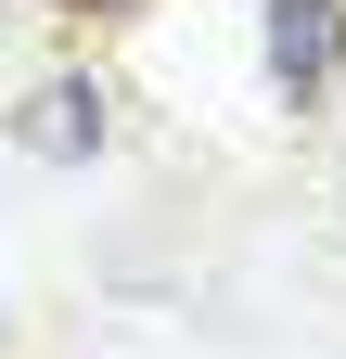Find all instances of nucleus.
I'll list each match as a JSON object with an SVG mask.
<instances>
[{
	"mask_svg": "<svg viewBox=\"0 0 346 359\" xmlns=\"http://www.w3.org/2000/svg\"><path fill=\"white\" fill-rule=\"evenodd\" d=\"M103 142H116V90H103V77H77V65H64V77H39L26 103H13V154H39V167H90Z\"/></svg>",
	"mask_w": 346,
	"mask_h": 359,
	"instance_id": "obj_1",
	"label": "nucleus"
},
{
	"mask_svg": "<svg viewBox=\"0 0 346 359\" xmlns=\"http://www.w3.org/2000/svg\"><path fill=\"white\" fill-rule=\"evenodd\" d=\"M256 39H270V103H333V0H256Z\"/></svg>",
	"mask_w": 346,
	"mask_h": 359,
	"instance_id": "obj_2",
	"label": "nucleus"
},
{
	"mask_svg": "<svg viewBox=\"0 0 346 359\" xmlns=\"http://www.w3.org/2000/svg\"><path fill=\"white\" fill-rule=\"evenodd\" d=\"M52 13H128V0H52Z\"/></svg>",
	"mask_w": 346,
	"mask_h": 359,
	"instance_id": "obj_3",
	"label": "nucleus"
},
{
	"mask_svg": "<svg viewBox=\"0 0 346 359\" xmlns=\"http://www.w3.org/2000/svg\"><path fill=\"white\" fill-rule=\"evenodd\" d=\"M333 77H346V0H333Z\"/></svg>",
	"mask_w": 346,
	"mask_h": 359,
	"instance_id": "obj_4",
	"label": "nucleus"
}]
</instances>
